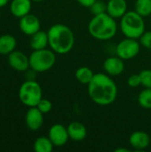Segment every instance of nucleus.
<instances>
[{
    "label": "nucleus",
    "instance_id": "1",
    "mask_svg": "<svg viewBox=\"0 0 151 152\" xmlns=\"http://www.w3.org/2000/svg\"><path fill=\"white\" fill-rule=\"evenodd\" d=\"M88 86V94L91 100L100 106L112 104L117 97V86L107 73L94 74Z\"/></svg>",
    "mask_w": 151,
    "mask_h": 152
},
{
    "label": "nucleus",
    "instance_id": "2",
    "mask_svg": "<svg viewBox=\"0 0 151 152\" xmlns=\"http://www.w3.org/2000/svg\"><path fill=\"white\" fill-rule=\"evenodd\" d=\"M49 45L58 54L69 53L75 45V36L71 28L64 24L53 25L47 31Z\"/></svg>",
    "mask_w": 151,
    "mask_h": 152
},
{
    "label": "nucleus",
    "instance_id": "3",
    "mask_svg": "<svg viewBox=\"0 0 151 152\" xmlns=\"http://www.w3.org/2000/svg\"><path fill=\"white\" fill-rule=\"evenodd\" d=\"M88 31L90 35L101 41H106L113 38L117 32V23L116 19L107 12L93 15L88 23Z\"/></svg>",
    "mask_w": 151,
    "mask_h": 152
},
{
    "label": "nucleus",
    "instance_id": "4",
    "mask_svg": "<svg viewBox=\"0 0 151 152\" xmlns=\"http://www.w3.org/2000/svg\"><path fill=\"white\" fill-rule=\"evenodd\" d=\"M120 29L125 37L139 39L145 32L144 18L135 11L126 12L121 18Z\"/></svg>",
    "mask_w": 151,
    "mask_h": 152
},
{
    "label": "nucleus",
    "instance_id": "5",
    "mask_svg": "<svg viewBox=\"0 0 151 152\" xmlns=\"http://www.w3.org/2000/svg\"><path fill=\"white\" fill-rule=\"evenodd\" d=\"M55 61L56 55L52 49L34 50L29 56V67L36 72H44L51 69Z\"/></svg>",
    "mask_w": 151,
    "mask_h": 152
},
{
    "label": "nucleus",
    "instance_id": "6",
    "mask_svg": "<svg viewBox=\"0 0 151 152\" xmlns=\"http://www.w3.org/2000/svg\"><path fill=\"white\" fill-rule=\"evenodd\" d=\"M43 98V92L40 85L35 80L24 82L19 89V99L22 104L28 107H36Z\"/></svg>",
    "mask_w": 151,
    "mask_h": 152
},
{
    "label": "nucleus",
    "instance_id": "7",
    "mask_svg": "<svg viewBox=\"0 0 151 152\" xmlns=\"http://www.w3.org/2000/svg\"><path fill=\"white\" fill-rule=\"evenodd\" d=\"M141 50V44L137 39L126 37L121 40L116 46V53L124 61L136 57Z\"/></svg>",
    "mask_w": 151,
    "mask_h": 152
},
{
    "label": "nucleus",
    "instance_id": "8",
    "mask_svg": "<svg viewBox=\"0 0 151 152\" xmlns=\"http://www.w3.org/2000/svg\"><path fill=\"white\" fill-rule=\"evenodd\" d=\"M48 137L55 147H62L69 139L68 128L61 124H54L49 129Z\"/></svg>",
    "mask_w": 151,
    "mask_h": 152
},
{
    "label": "nucleus",
    "instance_id": "9",
    "mask_svg": "<svg viewBox=\"0 0 151 152\" xmlns=\"http://www.w3.org/2000/svg\"><path fill=\"white\" fill-rule=\"evenodd\" d=\"M19 26L22 33L28 36H32L33 34L40 30L41 24L39 19L36 15L28 13L27 15L20 18Z\"/></svg>",
    "mask_w": 151,
    "mask_h": 152
},
{
    "label": "nucleus",
    "instance_id": "10",
    "mask_svg": "<svg viewBox=\"0 0 151 152\" xmlns=\"http://www.w3.org/2000/svg\"><path fill=\"white\" fill-rule=\"evenodd\" d=\"M103 69L110 77H117L125 70L124 60L117 55L108 57L103 62Z\"/></svg>",
    "mask_w": 151,
    "mask_h": 152
},
{
    "label": "nucleus",
    "instance_id": "11",
    "mask_svg": "<svg viewBox=\"0 0 151 152\" xmlns=\"http://www.w3.org/2000/svg\"><path fill=\"white\" fill-rule=\"evenodd\" d=\"M8 63L17 71H25L29 68V57L20 51H13L8 55Z\"/></svg>",
    "mask_w": 151,
    "mask_h": 152
},
{
    "label": "nucleus",
    "instance_id": "12",
    "mask_svg": "<svg viewBox=\"0 0 151 152\" xmlns=\"http://www.w3.org/2000/svg\"><path fill=\"white\" fill-rule=\"evenodd\" d=\"M27 127L31 131L40 129L44 123L43 113L36 107H30L25 116Z\"/></svg>",
    "mask_w": 151,
    "mask_h": 152
},
{
    "label": "nucleus",
    "instance_id": "13",
    "mask_svg": "<svg viewBox=\"0 0 151 152\" xmlns=\"http://www.w3.org/2000/svg\"><path fill=\"white\" fill-rule=\"evenodd\" d=\"M151 142V137L144 131H135L131 134L129 137L130 145L137 151H143L147 149Z\"/></svg>",
    "mask_w": 151,
    "mask_h": 152
},
{
    "label": "nucleus",
    "instance_id": "14",
    "mask_svg": "<svg viewBox=\"0 0 151 152\" xmlns=\"http://www.w3.org/2000/svg\"><path fill=\"white\" fill-rule=\"evenodd\" d=\"M127 12L126 0H109L107 3V13L114 19L122 18Z\"/></svg>",
    "mask_w": 151,
    "mask_h": 152
},
{
    "label": "nucleus",
    "instance_id": "15",
    "mask_svg": "<svg viewBox=\"0 0 151 152\" xmlns=\"http://www.w3.org/2000/svg\"><path fill=\"white\" fill-rule=\"evenodd\" d=\"M68 133L69 135V139L74 142H81L85 140L87 136V129L86 126L78 121H74L69 124L67 126Z\"/></svg>",
    "mask_w": 151,
    "mask_h": 152
},
{
    "label": "nucleus",
    "instance_id": "16",
    "mask_svg": "<svg viewBox=\"0 0 151 152\" xmlns=\"http://www.w3.org/2000/svg\"><path fill=\"white\" fill-rule=\"evenodd\" d=\"M32 6V0H12L11 3V12L17 18H21L29 13Z\"/></svg>",
    "mask_w": 151,
    "mask_h": 152
},
{
    "label": "nucleus",
    "instance_id": "17",
    "mask_svg": "<svg viewBox=\"0 0 151 152\" xmlns=\"http://www.w3.org/2000/svg\"><path fill=\"white\" fill-rule=\"evenodd\" d=\"M30 46L33 50H40L44 49L49 45V40H48V35L47 32L39 30L30 36Z\"/></svg>",
    "mask_w": 151,
    "mask_h": 152
},
{
    "label": "nucleus",
    "instance_id": "18",
    "mask_svg": "<svg viewBox=\"0 0 151 152\" xmlns=\"http://www.w3.org/2000/svg\"><path fill=\"white\" fill-rule=\"evenodd\" d=\"M17 42L13 36L5 34L0 36V54L9 55L14 51Z\"/></svg>",
    "mask_w": 151,
    "mask_h": 152
},
{
    "label": "nucleus",
    "instance_id": "19",
    "mask_svg": "<svg viewBox=\"0 0 151 152\" xmlns=\"http://www.w3.org/2000/svg\"><path fill=\"white\" fill-rule=\"evenodd\" d=\"M93 76H94L93 71L90 68L85 66L78 68L75 73V77L77 80L83 85H88L93 79Z\"/></svg>",
    "mask_w": 151,
    "mask_h": 152
},
{
    "label": "nucleus",
    "instance_id": "20",
    "mask_svg": "<svg viewBox=\"0 0 151 152\" xmlns=\"http://www.w3.org/2000/svg\"><path fill=\"white\" fill-rule=\"evenodd\" d=\"M53 143L49 137L40 136L34 142V151L36 152H51L53 150Z\"/></svg>",
    "mask_w": 151,
    "mask_h": 152
},
{
    "label": "nucleus",
    "instance_id": "21",
    "mask_svg": "<svg viewBox=\"0 0 151 152\" xmlns=\"http://www.w3.org/2000/svg\"><path fill=\"white\" fill-rule=\"evenodd\" d=\"M143 18L151 15V0H136L135 10Z\"/></svg>",
    "mask_w": 151,
    "mask_h": 152
},
{
    "label": "nucleus",
    "instance_id": "22",
    "mask_svg": "<svg viewBox=\"0 0 151 152\" xmlns=\"http://www.w3.org/2000/svg\"><path fill=\"white\" fill-rule=\"evenodd\" d=\"M138 102L143 109L151 110V88H145L139 94Z\"/></svg>",
    "mask_w": 151,
    "mask_h": 152
},
{
    "label": "nucleus",
    "instance_id": "23",
    "mask_svg": "<svg viewBox=\"0 0 151 152\" xmlns=\"http://www.w3.org/2000/svg\"><path fill=\"white\" fill-rule=\"evenodd\" d=\"M90 11L93 15H98L103 12H107V4H105L103 1L96 0L95 3L90 7Z\"/></svg>",
    "mask_w": 151,
    "mask_h": 152
},
{
    "label": "nucleus",
    "instance_id": "24",
    "mask_svg": "<svg viewBox=\"0 0 151 152\" xmlns=\"http://www.w3.org/2000/svg\"><path fill=\"white\" fill-rule=\"evenodd\" d=\"M142 86L145 88H151V69H143L139 73Z\"/></svg>",
    "mask_w": 151,
    "mask_h": 152
},
{
    "label": "nucleus",
    "instance_id": "25",
    "mask_svg": "<svg viewBox=\"0 0 151 152\" xmlns=\"http://www.w3.org/2000/svg\"><path fill=\"white\" fill-rule=\"evenodd\" d=\"M36 107L43 114H45V113H48V112H50V111L52 110L53 104H52L51 101H49V100H47V99L42 98Z\"/></svg>",
    "mask_w": 151,
    "mask_h": 152
},
{
    "label": "nucleus",
    "instance_id": "26",
    "mask_svg": "<svg viewBox=\"0 0 151 152\" xmlns=\"http://www.w3.org/2000/svg\"><path fill=\"white\" fill-rule=\"evenodd\" d=\"M139 42L144 48L151 50V31H145L140 37Z\"/></svg>",
    "mask_w": 151,
    "mask_h": 152
},
{
    "label": "nucleus",
    "instance_id": "27",
    "mask_svg": "<svg viewBox=\"0 0 151 152\" xmlns=\"http://www.w3.org/2000/svg\"><path fill=\"white\" fill-rule=\"evenodd\" d=\"M127 85L131 87H137L139 86H142L140 75L139 74H133V75L130 76L127 79Z\"/></svg>",
    "mask_w": 151,
    "mask_h": 152
},
{
    "label": "nucleus",
    "instance_id": "28",
    "mask_svg": "<svg viewBox=\"0 0 151 152\" xmlns=\"http://www.w3.org/2000/svg\"><path fill=\"white\" fill-rule=\"evenodd\" d=\"M77 1L80 5L86 7V8H90L95 3L96 0H77Z\"/></svg>",
    "mask_w": 151,
    "mask_h": 152
},
{
    "label": "nucleus",
    "instance_id": "29",
    "mask_svg": "<svg viewBox=\"0 0 151 152\" xmlns=\"http://www.w3.org/2000/svg\"><path fill=\"white\" fill-rule=\"evenodd\" d=\"M116 152H129L130 151V150H128V149H125V148H118V149H117Z\"/></svg>",
    "mask_w": 151,
    "mask_h": 152
},
{
    "label": "nucleus",
    "instance_id": "30",
    "mask_svg": "<svg viewBox=\"0 0 151 152\" xmlns=\"http://www.w3.org/2000/svg\"><path fill=\"white\" fill-rule=\"evenodd\" d=\"M9 0H0V7H3L4 6L5 4H7Z\"/></svg>",
    "mask_w": 151,
    "mask_h": 152
},
{
    "label": "nucleus",
    "instance_id": "31",
    "mask_svg": "<svg viewBox=\"0 0 151 152\" xmlns=\"http://www.w3.org/2000/svg\"><path fill=\"white\" fill-rule=\"evenodd\" d=\"M34 2H41V1H44V0H32Z\"/></svg>",
    "mask_w": 151,
    "mask_h": 152
},
{
    "label": "nucleus",
    "instance_id": "32",
    "mask_svg": "<svg viewBox=\"0 0 151 152\" xmlns=\"http://www.w3.org/2000/svg\"><path fill=\"white\" fill-rule=\"evenodd\" d=\"M150 26H151V19H150Z\"/></svg>",
    "mask_w": 151,
    "mask_h": 152
}]
</instances>
